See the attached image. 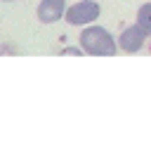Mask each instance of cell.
Returning a JSON list of instances; mask_svg holds the SVG:
<instances>
[{
    "label": "cell",
    "instance_id": "52a82bcc",
    "mask_svg": "<svg viewBox=\"0 0 151 151\" xmlns=\"http://www.w3.org/2000/svg\"><path fill=\"white\" fill-rule=\"evenodd\" d=\"M2 2H14V0H2Z\"/></svg>",
    "mask_w": 151,
    "mask_h": 151
},
{
    "label": "cell",
    "instance_id": "277c9868",
    "mask_svg": "<svg viewBox=\"0 0 151 151\" xmlns=\"http://www.w3.org/2000/svg\"><path fill=\"white\" fill-rule=\"evenodd\" d=\"M66 0H40L38 2V9H35V17L40 24L50 26V24H57L59 19H64V12H66Z\"/></svg>",
    "mask_w": 151,
    "mask_h": 151
},
{
    "label": "cell",
    "instance_id": "5b68a950",
    "mask_svg": "<svg viewBox=\"0 0 151 151\" xmlns=\"http://www.w3.org/2000/svg\"><path fill=\"white\" fill-rule=\"evenodd\" d=\"M134 21L151 35V2H144V5H139V9H137V17H134Z\"/></svg>",
    "mask_w": 151,
    "mask_h": 151
},
{
    "label": "cell",
    "instance_id": "7a4b0ae2",
    "mask_svg": "<svg viewBox=\"0 0 151 151\" xmlns=\"http://www.w3.org/2000/svg\"><path fill=\"white\" fill-rule=\"evenodd\" d=\"M101 14V7H99V0H78L73 5L66 7L64 12V21L71 24V26H87V24H94Z\"/></svg>",
    "mask_w": 151,
    "mask_h": 151
},
{
    "label": "cell",
    "instance_id": "6da1fadb",
    "mask_svg": "<svg viewBox=\"0 0 151 151\" xmlns=\"http://www.w3.org/2000/svg\"><path fill=\"white\" fill-rule=\"evenodd\" d=\"M78 42L85 50V54H90V57H116V52H118V40L111 35L109 28H104L99 24L83 26Z\"/></svg>",
    "mask_w": 151,
    "mask_h": 151
},
{
    "label": "cell",
    "instance_id": "3957f363",
    "mask_svg": "<svg viewBox=\"0 0 151 151\" xmlns=\"http://www.w3.org/2000/svg\"><path fill=\"white\" fill-rule=\"evenodd\" d=\"M146 38H151V35L134 21V24H130V26H123V31H120V35H118L116 40H118V50H120V52H125V54H137V52L144 50Z\"/></svg>",
    "mask_w": 151,
    "mask_h": 151
},
{
    "label": "cell",
    "instance_id": "8992f818",
    "mask_svg": "<svg viewBox=\"0 0 151 151\" xmlns=\"http://www.w3.org/2000/svg\"><path fill=\"white\" fill-rule=\"evenodd\" d=\"M61 54H64V57H68V54H71V57H83V54H85V50H83L80 45H78V47H64V50H61Z\"/></svg>",
    "mask_w": 151,
    "mask_h": 151
}]
</instances>
